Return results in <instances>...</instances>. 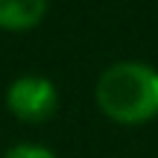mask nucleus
I'll list each match as a JSON object with an SVG mask.
<instances>
[{
    "label": "nucleus",
    "instance_id": "20e7f679",
    "mask_svg": "<svg viewBox=\"0 0 158 158\" xmlns=\"http://www.w3.org/2000/svg\"><path fill=\"white\" fill-rule=\"evenodd\" d=\"M3 158H59V155L41 143H15L12 149L3 152Z\"/></svg>",
    "mask_w": 158,
    "mask_h": 158
},
{
    "label": "nucleus",
    "instance_id": "f257e3e1",
    "mask_svg": "<svg viewBox=\"0 0 158 158\" xmlns=\"http://www.w3.org/2000/svg\"><path fill=\"white\" fill-rule=\"evenodd\" d=\"M94 97L114 123H147L158 117V70L147 62H114L97 76Z\"/></svg>",
    "mask_w": 158,
    "mask_h": 158
},
{
    "label": "nucleus",
    "instance_id": "f03ea898",
    "mask_svg": "<svg viewBox=\"0 0 158 158\" xmlns=\"http://www.w3.org/2000/svg\"><path fill=\"white\" fill-rule=\"evenodd\" d=\"M6 106L15 117L27 123H41L59 108V91L47 76L21 73L6 88Z\"/></svg>",
    "mask_w": 158,
    "mask_h": 158
},
{
    "label": "nucleus",
    "instance_id": "7ed1b4c3",
    "mask_svg": "<svg viewBox=\"0 0 158 158\" xmlns=\"http://www.w3.org/2000/svg\"><path fill=\"white\" fill-rule=\"evenodd\" d=\"M47 0H0V27L29 29L44 18Z\"/></svg>",
    "mask_w": 158,
    "mask_h": 158
}]
</instances>
